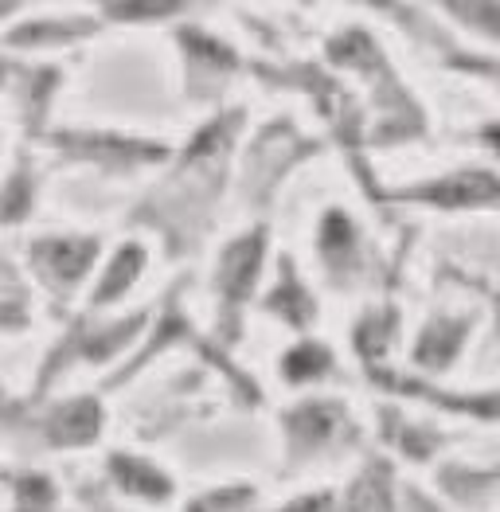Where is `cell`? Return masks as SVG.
Returning <instances> with one entry per match:
<instances>
[{"label": "cell", "instance_id": "cell-6", "mask_svg": "<svg viewBox=\"0 0 500 512\" xmlns=\"http://www.w3.org/2000/svg\"><path fill=\"white\" fill-rule=\"evenodd\" d=\"M110 470H114V477H118V485H122L125 493H133V497L165 501L168 493H172V485H168L165 473L157 470V466H149V462H141V458H133V454H114Z\"/></svg>", "mask_w": 500, "mask_h": 512}, {"label": "cell", "instance_id": "cell-1", "mask_svg": "<svg viewBox=\"0 0 500 512\" xmlns=\"http://www.w3.org/2000/svg\"><path fill=\"white\" fill-rule=\"evenodd\" d=\"M94 255H98L94 239H51V243H40L32 251V258L40 262V274L55 290H71L86 274Z\"/></svg>", "mask_w": 500, "mask_h": 512}, {"label": "cell", "instance_id": "cell-7", "mask_svg": "<svg viewBox=\"0 0 500 512\" xmlns=\"http://www.w3.org/2000/svg\"><path fill=\"white\" fill-rule=\"evenodd\" d=\"M465 341V321H442L438 329H430L418 344V364L422 368H450L454 352Z\"/></svg>", "mask_w": 500, "mask_h": 512}, {"label": "cell", "instance_id": "cell-5", "mask_svg": "<svg viewBox=\"0 0 500 512\" xmlns=\"http://www.w3.org/2000/svg\"><path fill=\"white\" fill-rule=\"evenodd\" d=\"M102 427V407L94 399H75L51 419V442L55 446H86L98 438Z\"/></svg>", "mask_w": 500, "mask_h": 512}, {"label": "cell", "instance_id": "cell-4", "mask_svg": "<svg viewBox=\"0 0 500 512\" xmlns=\"http://www.w3.org/2000/svg\"><path fill=\"white\" fill-rule=\"evenodd\" d=\"M258 262H262V231L247 235L243 243H235L227 255H223V270H219V286L231 294V298H247V290L258 278Z\"/></svg>", "mask_w": 500, "mask_h": 512}, {"label": "cell", "instance_id": "cell-2", "mask_svg": "<svg viewBox=\"0 0 500 512\" xmlns=\"http://www.w3.org/2000/svg\"><path fill=\"white\" fill-rule=\"evenodd\" d=\"M286 423H290L293 450H321L329 438L340 434V427H348V419L336 403H305Z\"/></svg>", "mask_w": 500, "mask_h": 512}, {"label": "cell", "instance_id": "cell-3", "mask_svg": "<svg viewBox=\"0 0 500 512\" xmlns=\"http://www.w3.org/2000/svg\"><path fill=\"white\" fill-rule=\"evenodd\" d=\"M411 196L422 200H434V204H446V208H465V204H485V200H500V184L489 172H458L442 184H430V188H418Z\"/></svg>", "mask_w": 500, "mask_h": 512}, {"label": "cell", "instance_id": "cell-8", "mask_svg": "<svg viewBox=\"0 0 500 512\" xmlns=\"http://www.w3.org/2000/svg\"><path fill=\"white\" fill-rule=\"evenodd\" d=\"M329 364H333V356L321 344H297L282 360V372H286L290 384H305V380H321L329 372Z\"/></svg>", "mask_w": 500, "mask_h": 512}, {"label": "cell", "instance_id": "cell-9", "mask_svg": "<svg viewBox=\"0 0 500 512\" xmlns=\"http://www.w3.org/2000/svg\"><path fill=\"white\" fill-rule=\"evenodd\" d=\"M141 262H145L141 247H129V251H122V255L114 258V266H110V278L98 286V294H94L90 301H94V305H106L110 298H118L125 286H133V278H137Z\"/></svg>", "mask_w": 500, "mask_h": 512}]
</instances>
